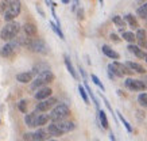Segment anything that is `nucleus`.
Wrapping results in <instances>:
<instances>
[{"label": "nucleus", "mask_w": 147, "mask_h": 141, "mask_svg": "<svg viewBox=\"0 0 147 141\" xmlns=\"http://www.w3.org/2000/svg\"><path fill=\"white\" fill-rule=\"evenodd\" d=\"M20 31V25L18 22H8L0 31V38L3 41H12Z\"/></svg>", "instance_id": "1"}, {"label": "nucleus", "mask_w": 147, "mask_h": 141, "mask_svg": "<svg viewBox=\"0 0 147 141\" xmlns=\"http://www.w3.org/2000/svg\"><path fill=\"white\" fill-rule=\"evenodd\" d=\"M132 71L125 65V64H120L115 61V63H112L108 65V76L111 79L113 78H123L124 75H132Z\"/></svg>", "instance_id": "2"}, {"label": "nucleus", "mask_w": 147, "mask_h": 141, "mask_svg": "<svg viewBox=\"0 0 147 141\" xmlns=\"http://www.w3.org/2000/svg\"><path fill=\"white\" fill-rule=\"evenodd\" d=\"M70 114V109L67 107L66 105L63 103H59V105H55L51 110V114L49 117L50 119H53V122L55 121H61V119H66V117Z\"/></svg>", "instance_id": "3"}, {"label": "nucleus", "mask_w": 147, "mask_h": 141, "mask_svg": "<svg viewBox=\"0 0 147 141\" xmlns=\"http://www.w3.org/2000/svg\"><path fill=\"white\" fill-rule=\"evenodd\" d=\"M20 10H22L20 0H12L4 12V20L5 22H13V19L20 14Z\"/></svg>", "instance_id": "4"}, {"label": "nucleus", "mask_w": 147, "mask_h": 141, "mask_svg": "<svg viewBox=\"0 0 147 141\" xmlns=\"http://www.w3.org/2000/svg\"><path fill=\"white\" fill-rule=\"evenodd\" d=\"M27 48L34 52V53H39V54H47L49 53V48L46 45V42L40 38H30V42Z\"/></svg>", "instance_id": "5"}, {"label": "nucleus", "mask_w": 147, "mask_h": 141, "mask_svg": "<svg viewBox=\"0 0 147 141\" xmlns=\"http://www.w3.org/2000/svg\"><path fill=\"white\" fill-rule=\"evenodd\" d=\"M54 80V75L51 71H47V72H43L38 75L36 79L34 82L31 83V90H36V88H39V87L45 86V84H49Z\"/></svg>", "instance_id": "6"}, {"label": "nucleus", "mask_w": 147, "mask_h": 141, "mask_svg": "<svg viewBox=\"0 0 147 141\" xmlns=\"http://www.w3.org/2000/svg\"><path fill=\"white\" fill-rule=\"evenodd\" d=\"M19 48H20V46H19V44L16 42V40H12V41H9L8 44H5V45L1 48L0 56H1V57H11V56H13L16 53V50H18Z\"/></svg>", "instance_id": "7"}, {"label": "nucleus", "mask_w": 147, "mask_h": 141, "mask_svg": "<svg viewBox=\"0 0 147 141\" xmlns=\"http://www.w3.org/2000/svg\"><path fill=\"white\" fill-rule=\"evenodd\" d=\"M125 87L131 91H144L146 90V83L139 79H131L128 78L125 80Z\"/></svg>", "instance_id": "8"}, {"label": "nucleus", "mask_w": 147, "mask_h": 141, "mask_svg": "<svg viewBox=\"0 0 147 141\" xmlns=\"http://www.w3.org/2000/svg\"><path fill=\"white\" fill-rule=\"evenodd\" d=\"M55 103H57V99L53 98V96H50V98H47V99H45V100H40L39 103L36 105L35 111H38V113H45V111L50 110L51 107H54Z\"/></svg>", "instance_id": "9"}, {"label": "nucleus", "mask_w": 147, "mask_h": 141, "mask_svg": "<svg viewBox=\"0 0 147 141\" xmlns=\"http://www.w3.org/2000/svg\"><path fill=\"white\" fill-rule=\"evenodd\" d=\"M55 126L59 129V132L62 133H67V132H71V130H74V122H71V121H66V119H61V121H55Z\"/></svg>", "instance_id": "10"}, {"label": "nucleus", "mask_w": 147, "mask_h": 141, "mask_svg": "<svg viewBox=\"0 0 147 141\" xmlns=\"http://www.w3.org/2000/svg\"><path fill=\"white\" fill-rule=\"evenodd\" d=\"M135 40L138 41L139 48H140V49H146V48H147L146 31H144L143 29H138V31H136V35H135Z\"/></svg>", "instance_id": "11"}, {"label": "nucleus", "mask_w": 147, "mask_h": 141, "mask_svg": "<svg viewBox=\"0 0 147 141\" xmlns=\"http://www.w3.org/2000/svg\"><path fill=\"white\" fill-rule=\"evenodd\" d=\"M127 49L132 53V54H135L138 59H143V60H146V56H147V53L144 52L143 49H140L138 45H135V44H129L128 45V48Z\"/></svg>", "instance_id": "12"}, {"label": "nucleus", "mask_w": 147, "mask_h": 141, "mask_svg": "<svg viewBox=\"0 0 147 141\" xmlns=\"http://www.w3.org/2000/svg\"><path fill=\"white\" fill-rule=\"evenodd\" d=\"M47 71H50V67H49V64H46V63H38L34 65V68H32L31 73H32V76L34 75H40V73H43V72H47Z\"/></svg>", "instance_id": "13"}, {"label": "nucleus", "mask_w": 147, "mask_h": 141, "mask_svg": "<svg viewBox=\"0 0 147 141\" xmlns=\"http://www.w3.org/2000/svg\"><path fill=\"white\" fill-rule=\"evenodd\" d=\"M51 88H49V87H43V88H40L39 91L35 94V99L36 100H45L47 99V98H50L51 96Z\"/></svg>", "instance_id": "14"}, {"label": "nucleus", "mask_w": 147, "mask_h": 141, "mask_svg": "<svg viewBox=\"0 0 147 141\" xmlns=\"http://www.w3.org/2000/svg\"><path fill=\"white\" fill-rule=\"evenodd\" d=\"M101 50H102V53L107 56V57H109V59H112V60H119V59H120V54H119L117 52H115V50L112 49L111 46L102 45Z\"/></svg>", "instance_id": "15"}, {"label": "nucleus", "mask_w": 147, "mask_h": 141, "mask_svg": "<svg viewBox=\"0 0 147 141\" xmlns=\"http://www.w3.org/2000/svg\"><path fill=\"white\" fill-rule=\"evenodd\" d=\"M36 118H38V111L26 114V117H24V122H26V125L28 127H34V126H36Z\"/></svg>", "instance_id": "16"}, {"label": "nucleus", "mask_w": 147, "mask_h": 141, "mask_svg": "<svg viewBox=\"0 0 147 141\" xmlns=\"http://www.w3.org/2000/svg\"><path fill=\"white\" fill-rule=\"evenodd\" d=\"M23 30H24L27 37H36V34H38V29L34 23H26L23 26Z\"/></svg>", "instance_id": "17"}, {"label": "nucleus", "mask_w": 147, "mask_h": 141, "mask_svg": "<svg viewBox=\"0 0 147 141\" xmlns=\"http://www.w3.org/2000/svg\"><path fill=\"white\" fill-rule=\"evenodd\" d=\"M125 65L128 67L132 72H138V73H142V75H144L146 73V69H144V67L143 65H140L139 63H132V61H127L125 63Z\"/></svg>", "instance_id": "18"}, {"label": "nucleus", "mask_w": 147, "mask_h": 141, "mask_svg": "<svg viewBox=\"0 0 147 141\" xmlns=\"http://www.w3.org/2000/svg\"><path fill=\"white\" fill-rule=\"evenodd\" d=\"M16 80H18L19 83H23V84H26V83H31L32 82V73L31 72L18 73V75H16Z\"/></svg>", "instance_id": "19"}, {"label": "nucleus", "mask_w": 147, "mask_h": 141, "mask_svg": "<svg viewBox=\"0 0 147 141\" xmlns=\"http://www.w3.org/2000/svg\"><path fill=\"white\" fill-rule=\"evenodd\" d=\"M49 138V133L45 129H38L34 133V141H46Z\"/></svg>", "instance_id": "20"}, {"label": "nucleus", "mask_w": 147, "mask_h": 141, "mask_svg": "<svg viewBox=\"0 0 147 141\" xmlns=\"http://www.w3.org/2000/svg\"><path fill=\"white\" fill-rule=\"evenodd\" d=\"M112 22H113V25H115L116 27L119 29L121 33L124 31V29H125V22H124V19L121 18L120 15H115V16L112 18Z\"/></svg>", "instance_id": "21"}, {"label": "nucleus", "mask_w": 147, "mask_h": 141, "mask_svg": "<svg viewBox=\"0 0 147 141\" xmlns=\"http://www.w3.org/2000/svg\"><path fill=\"white\" fill-rule=\"evenodd\" d=\"M63 60H65V65H66V68H67V71H69V73L71 75V78L73 79H77V73H76V71H74V67H73V64H71V61H70V59H69V56H63Z\"/></svg>", "instance_id": "22"}, {"label": "nucleus", "mask_w": 147, "mask_h": 141, "mask_svg": "<svg viewBox=\"0 0 147 141\" xmlns=\"http://www.w3.org/2000/svg\"><path fill=\"white\" fill-rule=\"evenodd\" d=\"M123 19H124V22L128 23V25H129V26H131L132 29H138V27H139L138 20H136V18H135L132 14H127Z\"/></svg>", "instance_id": "23"}, {"label": "nucleus", "mask_w": 147, "mask_h": 141, "mask_svg": "<svg viewBox=\"0 0 147 141\" xmlns=\"http://www.w3.org/2000/svg\"><path fill=\"white\" fill-rule=\"evenodd\" d=\"M136 14H138L139 18L147 20V1L146 3H142V4L139 5L138 10H136Z\"/></svg>", "instance_id": "24"}, {"label": "nucleus", "mask_w": 147, "mask_h": 141, "mask_svg": "<svg viewBox=\"0 0 147 141\" xmlns=\"http://www.w3.org/2000/svg\"><path fill=\"white\" fill-rule=\"evenodd\" d=\"M98 118H100V123H101L102 129H108V118H107V114L105 111H102V110H98Z\"/></svg>", "instance_id": "25"}, {"label": "nucleus", "mask_w": 147, "mask_h": 141, "mask_svg": "<svg viewBox=\"0 0 147 141\" xmlns=\"http://www.w3.org/2000/svg\"><path fill=\"white\" fill-rule=\"evenodd\" d=\"M47 133L50 136H54V137H58V136H62V133L59 132V129L55 126V123H50L49 127H47Z\"/></svg>", "instance_id": "26"}, {"label": "nucleus", "mask_w": 147, "mask_h": 141, "mask_svg": "<svg viewBox=\"0 0 147 141\" xmlns=\"http://www.w3.org/2000/svg\"><path fill=\"white\" fill-rule=\"evenodd\" d=\"M49 114H38V118H36V126H42V125H46L49 122Z\"/></svg>", "instance_id": "27"}, {"label": "nucleus", "mask_w": 147, "mask_h": 141, "mask_svg": "<svg viewBox=\"0 0 147 141\" xmlns=\"http://www.w3.org/2000/svg\"><path fill=\"white\" fill-rule=\"evenodd\" d=\"M121 38H123L124 41L129 42V44H134L135 42V34L131 31H123L121 33Z\"/></svg>", "instance_id": "28"}, {"label": "nucleus", "mask_w": 147, "mask_h": 141, "mask_svg": "<svg viewBox=\"0 0 147 141\" xmlns=\"http://www.w3.org/2000/svg\"><path fill=\"white\" fill-rule=\"evenodd\" d=\"M50 26H51V30H53L55 34H57L61 40H65V35H63L62 30H61V26H58V25H55L54 22H50Z\"/></svg>", "instance_id": "29"}, {"label": "nucleus", "mask_w": 147, "mask_h": 141, "mask_svg": "<svg viewBox=\"0 0 147 141\" xmlns=\"http://www.w3.org/2000/svg\"><path fill=\"white\" fill-rule=\"evenodd\" d=\"M116 114H117V117H119V118H120V121H121V122H123V125H124V126H125V129H127V130H128L129 133L132 132V127H131V125H129V123H128V121H127V119H125L124 117H123V115H121V114H120V111H116Z\"/></svg>", "instance_id": "30"}, {"label": "nucleus", "mask_w": 147, "mask_h": 141, "mask_svg": "<svg viewBox=\"0 0 147 141\" xmlns=\"http://www.w3.org/2000/svg\"><path fill=\"white\" fill-rule=\"evenodd\" d=\"M138 102L140 106H143V107L147 109V94L146 92H143V94H140V95L138 96Z\"/></svg>", "instance_id": "31"}, {"label": "nucleus", "mask_w": 147, "mask_h": 141, "mask_svg": "<svg viewBox=\"0 0 147 141\" xmlns=\"http://www.w3.org/2000/svg\"><path fill=\"white\" fill-rule=\"evenodd\" d=\"M78 91H80V95H81V98L84 99L85 103H89V98H88V94H86V91H85L84 87L78 86Z\"/></svg>", "instance_id": "32"}, {"label": "nucleus", "mask_w": 147, "mask_h": 141, "mask_svg": "<svg viewBox=\"0 0 147 141\" xmlns=\"http://www.w3.org/2000/svg\"><path fill=\"white\" fill-rule=\"evenodd\" d=\"M18 109H19V111H22V113H27V100L26 99H22L19 102Z\"/></svg>", "instance_id": "33"}, {"label": "nucleus", "mask_w": 147, "mask_h": 141, "mask_svg": "<svg viewBox=\"0 0 147 141\" xmlns=\"http://www.w3.org/2000/svg\"><path fill=\"white\" fill-rule=\"evenodd\" d=\"M11 1H12V0H3V1H1V4H0V12H3V14H4L5 10L8 8V5L11 4Z\"/></svg>", "instance_id": "34"}, {"label": "nucleus", "mask_w": 147, "mask_h": 141, "mask_svg": "<svg viewBox=\"0 0 147 141\" xmlns=\"http://www.w3.org/2000/svg\"><path fill=\"white\" fill-rule=\"evenodd\" d=\"M92 80H93V83L98 87V88H100V90H101V91H104V90H105V88H104V86H102V83L100 82V79H98L96 75H92Z\"/></svg>", "instance_id": "35"}, {"label": "nucleus", "mask_w": 147, "mask_h": 141, "mask_svg": "<svg viewBox=\"0 0 147 141\" xmlns=\"http://www.w3.org/2000/svg\"><path fill=\"white\" fill-rule=\"evenodd\" d=\"M23 138H24V141H34V133H26Z\"/></svg>", "instance_id": "36"}, {"label": "nucleus", "mask_w": 147, "mask_h": 141, "mask_svg": "<svg viewBox=\"0 0 147 141\" xmlns=\"http://www.w3.org/2000/svg\"><path fill=\"white\" fill-rule=\"evenodd\" d=\"M109 38H111L112 41H115V42H120V38L116 35L115 33H111V34H109Z\"/></svg>", "instance_id": "37"}, {"label": "nucleus", "mask_w": 147, "mask_h": 141, "mask_svg": "<svg viewBox=\"0 0 147 141\" xmlns=\"http://www.w3.org/2000/svg\"><path fill=\"white\" fill-rule=\"evenodd\" d=\"M77 15H78V19H80V20L84 19V11H82V8H80L78 11H77Z\"/></svg>", "instance_id": "38"}, {"label": "nucleus", "mask_w": 147, "mask_h": 141, "mask_svg": "<svg viewBox=\"0 0 147 141\" xmlns=\"http://www.w3.org/2000/svg\"><path fill=\"white\" fill-rule=\"evenodd\" d=\"M77 5H78V0H74V3H73V11H76V8H77Z\"/></svg>", "instance_id": "39"}, {"label": "nucleus", "mask_w": 147, "mask_h": 141, "mask_svg": "<svg viewBox=\"0 0 147 141\" xmlns=\"http://www.w3.org/2000/svg\"><path fill=\"white\" fill-rule=\"evenodd\" d=\"M109 140H111V141H116L115 140V136H113V133H111V134H109Z\"/></svg>", "instance_id": "40"}, {"label": "nucleus", "mask_w": 147, "mask_h": 141, "mask_svg": "<svg viewBox=\"0 0 147 141\" xmlns=\"http://www.w3.org/2000/svg\"><path fill=\"white\" fill-rule=\"evenodd\" d=\"M61 1H62L63 4H67V3H70V0H61Z\"/></svg>", "instance_id": "41"}, {"label": "nucleus", "mask_w": 147, "mask_h": 141, "mask_svg": "<svg viewBox=\"0 0 147 141\" xmlns=\"http://www.w3.org/2000/svg\"><path fill=\"white\" fill-rule=\"evenodd\" d=\"M98 1H100V3H101V4H104V0H98Z\"/></svg>", "instance_id": "42"}, {"label": "nucleus", "mask_w": 147, "mask_h": 141, "mask_svg": "<svg viewBox=\"0 0 147 141\" xmlns=\"http://www.w3.org/2000/svg\"><path fill=\"white\" fill-rule=\"evenodd\" d=\"M50 141H58V140H50Z\"/></svg>", "instance_id": "43"}, {"label": "nucleus", "mask_w": 147, "mask_h": 141, "mask_svg": "<svg viewBox=\"0 0 147 141\" xmlns=\"http://www.w3.org/2000/svg\"><path fill=\"white\" fill-rule=\"evenodd\" d=\"M146 63H147V56H146Z\"/></svg>", "instance_id": "44"}, {"label": "nucleus", "mask_w": 147, "mask_h": 141, "mask_svg": "<svg viewBox=\"0 0 147 141\" xmlns=\"http://www.w3.org/2000/svg\"><path fill=\"white\" fill-rule=\"evenodd\" d=\"M146 80H147V76H146Z\"/></svg>", "instance_id": "45"}]
</instances>
